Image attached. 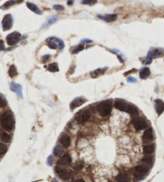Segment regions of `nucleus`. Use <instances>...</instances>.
<instances>
[{"mask_svg":"<svg viewBox=\"0 0 164 182\" xmlns=\"http://www.w3.org/2000/svg\"><path fill=\"white\" fill-rule=\"evenodd\" d=\"M2 128L7 131H11L14 127V119L11 112H5L0 118Z\"/></svg>","mask_w":164,"mask_h":182,"instance_id":"f257e3e1","label":"nucleus"},{"mask_svg":"<svg viewBox=\"0 0 164 182\" xmlns=\"http://www.w3.org/2000/svg\"><path fill=\"white\" fill-rule=\"evenodd\" d=\"M112 101L111 100H104L101 101V103L97 105V111H98L100 116L102 117H106L110 114L112 111Z\"/></svg>","mask_w":164,"mask_h":182,"instance_id":"f03ea898","label":"nucleus"},{"mask_svg":"<svg viewBox=\"0 0 164 182\" xmlns=\"http://www.w3.org/2000/svg\"><path fill=\"white\" fill-rule=\"evenodd\" d=\"M90 116H91L90 112L87 109H84L77 113L76 120L79 124H84L90 119Z\"/></svg>","mask_w":164,"mask_h":182,"instance_id":"7ed1b4c3","label":"nucleus"},{"mask_svg":"<svg viewBox=\"0 0 164 182\" xmlns=\"http://www.w3.org/2000/svg\"><path fill=\"white\" fill-rule=\"evenodd\" d=\"M164 49L163 48H150L149 52L147 54V59L152 60L153 59H156L163 56Z\"/></svg>","mask_w":164,"mask_h":182,"instance_id":"20e7f679","label":"nucleus"},{"mask_svg":"<svg viewBox=\"0 0 164 182\" xmlns=\"http://www.w3.org/2000/svg\"><path fill=\"white\" fill-rule=\"evenodd\" d=\"M21 39V35L17 31L12 32L7 36V44L10 46L15 45L17 43H19Z\"/></svg>","mask_w":164,"mask_h":182,"instance_id":"39448f33","label":"nucleus"},{"mask_svg":"<svg viewBox=\"0 0 164 182\" xmlns=\"http://www.w3.org/2000/svg\"><path fill=\"white\" fill-rule=\"evenodd\" d=\"M134 127L137 131L145 129L147 127V121L143 118H136L134 120Z\"/></svg>","mask_w":164,"mask_h":182,"instance_id":"423d86ee","label":"nucleus"},{"mask_svg":"<svg viewBox=\"0 0 164 182\" xmlns=\"http://www.w3.org/2000/svg\"><path fill=\"white\" fill-rule=\"evenodd\" d=\"M2 28L4 31H7L12 27L13 25V19L11 14H6L2 19Z\"/></svg>","mask_w":164,"mask_h":182,"instance_id":"0eeeda50","label":"nucleus"},{"mask_svg":"<svg viewBox=\"0 0 164 182\" xmlns=\"http://www.w3.org/2000/svg\"><path fill=\"white\" fill-rule=\"evenodd\" d=\"M148 168L147 166L142 165H139L136 166L134 170V175L136 177H142L145 174H147Z\"/></svg>","mask_w":164,"mask_h":182,"instance_id":"6e6552de","label":"nucleus"},{"mask_svg":"<svg viewBox=\"0 0 164 182\" xmlns=\"http://www.w3.org/2000/svg\"><path fill=\"white\" fill-rule=\"evenodd\" d=\"M128 106H129V103L124 100H121V99H117L115 102H114L115 108H117L118 110L122 111V112H125V113L127 111Z\"/></svg>","mask_w":164,"mask_h":182,"instance_id":"1a4fd4ad","label":"nucleus"},{"mask_svg":"<svg viewBox=\"0 0 164 182\" xmlns=\"http://www.w3.org/2000/svg\"><path fill=\"white\" fill-rule=\"evenodd\" d=\"M87 101V100L83 96H80V97H77V98L74 99L70 103V108H71V110H73L75 108H78L82 104H84L85 102Z\"/></svg>","mask_w":164,"mask_h":182,"instance_id":"9d476101","label":"nucleus"},{"mask_svg":"<svg viewBox=\"0 0 164 182\" xmlns=\"http://www.w3.org/2000/svg\"><path fill=\"white\" fill-rule=\"evenodd\" d=\"M55 173H57L58 176L64 180H69L70 177H71V174H70V173L68 171H67L66 169L58 168V167L57 168H55Z\"/></svg>","mask_w":164,"mask_h":182,"instance_id":"9b49d317","label":"nucleus"},{"mask_svg":"<svg viewBox=\"0 0 164 182\" xmlns=\"http://www.w3.org/2000/svg\"><path fill=\"white\" fill-rule=\"evenodd\" d=\"M154 140V132L151 128H147L143 133L142 136V140L144 142H150Z\"/></svg>","mask_w":164,"mask_h":182,"instance_id":"f8f14e48","label":"nucleus"},{"mask_svg":"<svg viewBox=\"0 0 164 182\" xmlns=\"http://www.w3.org/2000/svg\"><path fill=\"white\" fill-rule=\"evenodd\" d=\"M72 162V158L69 154H65L58 160L57 163L60 165H68Z\"/></svg>","mask_w":164,"mask_h":182,"instance_id":"ddd939ff","label":"nucleus"},{"mask_svg":"<svg viewBox=\"0 0 164 182\" xmlns=\"http://www.w3.org/2000/svg\"><path fill=\"white\" fill-rule=\"evenodd\" d=\"M59 141L63 146L65 147V148H68L69 147L70 143H71V140H70V137L68 136L67 134L65 133H62L60 135V138H59Z\"/></svg>","mask_w":164,"mask_h":182,"instance_id":"4468645a","label":"nucleus"},{"mask_svg":"<svg viewBox=\"0 0 164 182\" xmlns=\"http://www.w3.org/2000/svg\"><path fill=\"white\" fill-rule=\"evenodd\" d=\"M154 108L157 113L161 115L164 112V102L162 100H154Z\"/></svg>","mask_w":164,"mask_h":182,"instance_id":"2eb2a0df","label":"nucleus"},{"mask_svg":"<svg viewBox=\"0 0 164 182\" xmlns=\"http://www.w3.org/2000/svg\"><path fill=\"white\" fill-rule=\"evenodd\" d=\"M97 17L99 19H103L104 21L108 22V23H111V22L115 21L117 19V14H106V15H101V14H97Z\"/></svg>","mask_w":164,"mask_h":182,"instance_id":"dca6fc26","label":"nucleus"},{"mask_svg":"<svg viewBox=\"0 0 164 182\" xmlns=\"http://www.w3.org/2000/svg\"><path fill=\"white\" fill-rule=\"evenodd\" d=\"M11 90L14 91L20 98H23V92H22V86L20 84H11Z\"/></svg>","mask_w":164,"mask_h":182,"instance_id":"f3484780","label":"nucleus"},{"mask_svg":"<svg viewBox=\"0 0 164 182\" xmlns=\"http://www.w3.org/2000/svg\"><path fill=\"white\" fill-rule=\"evenodd\" d=\"M47 42H53L54 43H55V45L57 46L58 48H60V50L64 48L65 47V43L63 42L61 39L58 38H55V37H52V38H48L47 39Z\"/></svg>","mask_w":164,"mask_h":182,"instance_id":"a211bd4d","label":"nucleus"},{"mask_svg":"<svg viewBox=\"0 0 164 182\" xmlns=\"http://www.w3.org/2000/svg\"><path fill=\"white\" fill-rule=\"evenodd\" d=\"M150 75V71L148 67H143L140 70L139 72V77L142 79H147Z\"/></svg>","mask_w":164,"mask_h":182,"instance_id":"6ab92c4d","label":"nucleus"},{"mask_svg":"<svg viewBox=\"0 0 164 182\" xmlns=\"http://www.w3.org/2000/svg\"><path fill=\"white\" fill-rule=\"evenodd\" d=\"M27 7H28L31 11L35 12V13H36V14H42V11L39 9L36 4H34L32 2H27Z\"/></svg>","mask_w":164,"mask_h":182,"instance_id":"aec40b11","label":"nucleus"},{"mask_svg":"<svg viewBox=\"0 0 164 182\" xmlns=\"http://www.w3.org/2000/svg\"><path fill=\"white\" fill-rule=\"evenodd\" d=\"M154 151V145L153 144H147L145 145L143 148V153L146 155H150V154L153 153Z\"/></svg>","mask_w":164,"mask_h":182,"instance_id":"412c9836","label":"nucleus"},{"mask_svg":"<svg viewBox=\"0 0 164 182\" xmlns=\"http://www.w3.org/2000/svg\"><path fill=\"white\" fill-rule=\"evenodd\" d=\"M126 113H130V114H131V115L133 116L138 115V110H137V108H136L134 105L131 104V103H129V106H128Z\"/></svg>","mask_w":164,"mask_h":182,"instance_id":"4be33fe9","label":"nucleus"},{"mask_svg":"<svg viewBox=\"0 0 164 182\" xmlns=\"http://www.w3.org/2000/svg\"><path fill=\"white\" fill-rule=\"evenodd\" d=\"M106 70H107V67H105V68H98V69L95 70L94 72H91V76L92 77H97L99 76H101L103 73H105Z\"/></svg>","mask_w":164,"mask_h":182,"instance_id":"5701e85b","label":"nucleus"},{"mask_svg":"<svg viewBox=\"0 0 164 182\" xmlns=\"http://www.w3.org/2000/svg\"><path fill=\"white\" fill-rule=\"evenodd\" d=\"M116 180L118 182H129L130 178L125 174H119L116 177Z\"/></svg>","mask_w":164,"mask_h":182,"instance_id":"b1692460","label":"nucleus"},{"mask_svg":"<svg viewBox=\"0 0 164 182\" xmlns=\"http://www.w3.org/2000/svg\"><path fill=\"white\" fill-rule=\"evenodd\" d=\"M0 138H1V140H2V141L7 142V143L11 141V136H10L8 133L4 132H0Z\"/></svg>","mask_w":164,"mask_h":182,"instance_id":"393cba45","label":"nucleus"},{"mask_svg":"<svg viewBox=\"0 0 164 182\" xmlns=\"http://www.w3.org/2000/svg\"><path fill=\"white\" fill-rule=\"evenodd\" d=\"M58 19V16L57 15H55V16H52V17H51L50 19H48V22L46 23L45 25H43V26H42V28H45V27H47V26H48L49 25H52V24H53L54 23H55L56 20Z\"/></svg>","mask_w":164,"mask_h":182,"instance_id":"a878e982","label":"nucleus"},{"mask_svg":"<svg viewBox=\"0 0 164 182\" xmlns=\"http://www.w3.org/2000/svg\"><path fill=\"white\" fill-rule=\"evenodd\" d=\"M8 73H9V76L11 77V78H13V77H14V76H16L17 74H18V72H17V69L14 65H11V66L10 67Z\"/></svg>","mask_w":164,"mask_h":182,"instance_id":"bb28decb","label":"nucleus"},{"mask_svg":"<svg viewBox=\"0 0 164 182\" xmlns=\"http://www.w3.org/2000/svg\"><path fill=\"white\" fill-rule=\"evenodd\" d=\"M48 70L51 72H55L59 71V67H58V64L56 63H51L48 67Z\"/></svg>","mask_w":164,"mask_h":182,"instance_id":"cd10ccee","label":"nucleus"},{"mask_svg":"<svg viewBox=\"0 0 164 182\" xmlns=\"http://www.w3.org/2000/svg\"><path fill=\"white\" fill-rule=\"evenodd\" d=\"M53 153H54V155L56 156H60L61 154L63 153V149L60 146V145H56L55 147V149L53 150Z\"/></svg>","mask_w":164,"mask_h":182,"instance_id":"c85d7f7f","label":"nucleus"},{"mask_svg":"<svg viewBox=\"0 0 164 182\" xmlns=\"http://www.w3.org/2000/svg\"><path fill=\"white\" fill-rule=\"evenodd\" d=\"M144 163L148 164V165H151L153 163V156H150V155H147L146 156H144L142 160Z\"/></svg>","mask_w":164,"mask_h":182,"instance_id":"c756f323","label":"nucleus"},{"mask_svg":"<svg viewBox=\"0 0 164 182\" xmlns=\"http://www.w3.org/2000/svg\"><path fill=\"white\" fill-rule=\"evenodd\" d=\"M84 50V45L83 44H80L77 47V48H75V50L72 51V54H77V53H79L80 51H81Z\"/></svg>","mask_w":164,"mask_h":182,"instance_id":"7c9ffc66","label":"nucleus"},{"mask_svg":"<svg viewBox=\"0 0 164 182\" xmlns=\"http://www.w3.org/2000/svg\"><path fill=\"white\" fill-rule=\"evenodd\" d=\"M83 167H84V164H83V162H81V161H78V162H77L76 165H75L74 168L76 169V170H80Z\"/></svg>","mask_w":164,"mask_h":182,"instance_id":"2f4dec72","label":"nucleus"},{"mask_svg":"<svg viewBox=\"0 0 164 182\" xmlns=\"http://www.w3.org/2000/svg\"><path fill=\"white\" fill-rule=\"evenodd\" d=\"M7 151V148L6 145H4L3 144H1L0 143V155H3L4 153H6V152Z\"/></svg>","mask_w":164,"mask_h":182,"instance_id":"473e14b6","label":"nucleus"},{"mask_svg":"<svg viewBox=\"0 0 164 182\" xmlns=\"http://www.w3.org/2000/svg\"><path fill=\"white\" fill-rule=\"evenodd\" d=\"M82 4L84 5H93L95 3H96V0H84V1H81Z\"/></svg>","mask_w":164,"mask_h":182,"instance_id":"72a5a7b5","label":"nucleus"},{"mask_svg":"<svg viewBox=\"0 0 164 182\" xmlns=\"http://www.w3.org/2000/svg\"><path fill=\"white\" fill-rule=\"evenodd\" d=\"M15 2H14V1H9V2H7L4 5H3V6H2V8H8V7L13 6Z\"/></svg>","mask_w":164,"mask_h":182,"instance_id":"f704fd0d","label":"nucleus"},{"mask_svg":"<svg viewBox=\"0 0 164 182\" xmlns=\"http://www.w3.org/2000/svg\"><path fill=\"white\" fill-rule=\"evenodd\" d=\"M53 9H55V11H63V10L65 9V7H63L62 5H59V4H56V5H54L53 6Z\"/></svg>","mask_w":164,"mask_h":182,"instance_id":"c9c22d12","label":"nucleus"},{"mask_svg":"<svg viewBox=\"0 0 164 182\" xmlns=\"http://www.w3.org/2000/svg\"><path fill=\"white\" fill-rule=\"evenodd\" d=\"M7 103H6V101L3 98H2L1 96H0V108H2V107H4L6 106Z\"/></svg>","mask_w":164,"mask_h":182,"instance_id":"e433bc0d","label":"nucleus"},{"mask_svg":"<svg viewBox=\"0 0 164 182\" xmlns=\"http://www.w3.org/2000/svg\"><path fill=\"white\" fill-rule=\"evenodd\" d=\"M48 46L52 49H55L57 46L55 45V43H54L53 42H48Z\"/></svg>","mask_w":164,"mask_h":182,"instance_id":"4c0bfd02","label":"nucleus"},{"mask_svg":"<svg viewBox=\"0 0 164 182\" xmlns=\"http://www.w3.org/2000/svg\"><path fill=\"white\" fill-rule=\"evenodd\" d=\"M48 165H52V156H48Z\"/></svg>","mask_w":164,"mask_h":182,"instance_id":"58836bf2","label":"nucleus"},{"mask_svg":"<svg viewBox=\"0 0 164 182\" xmlns=\"http://www.w3.org/2000/svg\"><path fill=\"white\" fill-rule=\"evenodd\" d=\"M5 49V46L3 44V42L2 40H0V51H2Z\"/></svg>","mask_w":164,"mask_h":182,"instance_id":"ea45409f","label":"nucleus"},{"mask_svg":"<svg viewBox=\"0 0 164 182\" xmlns=\"http://www.w3.org/2000/svg\"><path fill=\"white\" fill-rule=\"evenodd\" d=\"M50 58V55H43V63H45L47 60H48Z\"/></svg>","mask_w":164,"mask_h":182,"instance_id":"a19ab883","label":"nucleus"},{"mask_svg":"<svg viewBox=\"0 0 164 182\" xmlns=\"http://www.w3.org/2000/svg\"><path fill=\"white\" fill-rule=\"evenodd\" d=\"M128 82H130V83H135L136 82V79L133 78V77H130V78H128Z\"/></svg>","mask_w":164,"mask_h":182,"instance_id":"79ce46f5","label":"nucleus"},{"mask_svg":"<svg viewBox=\"0 0 164 182\" xmlns=\"http://www.w3.org/2000/svg\"><path fill=\"white\" fill-rule=\"evenodd\" d=\"M84 42H86L87 43H92V40H90V39H83V40H81V43H84Z\"/></svg>","mask_w":164,"mask_h":182,"instance_id":"37998d69","label":"nucleus"},{"mask_svg":"<svg viewBox=\"0 0 164 182\" xmlns=\"http://www.w3.org/2000/svg\"><path fill=\"white\" fill-rule=\"evenodd\" d=\"M74 182H85V181H84V180H83V179H79V180H75Z\"/></svg>","mask_w":164,"mask_h":182,"instance_id":"c03bdc74","label":"nucleus"},{"mask_svg":"<svg viewBox=\"0 0 164 182\" xmlns=\"http://www.w3.org/2000/svg\"><path fill=\"white\" fill-rule=\"evenodd\" d=\"M72 2H73V1H68V5H72Z\"/></svg>","mask_w":164,"mask_h":182,"instance_id":"a18cd8bd","label":"nucleus"},{"mask_svg":"<svg viewBox=\"0 0 164 182\" xmlns=\"http://www.w3.org/2000/svg\"><path fill=\"white\" fill-rule=\"evenodd\" d=\"M52 182H58V181H57V180H53Z\"/></svg>","mask_w":164,"mask_h":182,"instance_id":"49530a36","label":"nucleus"}]
</instances>
